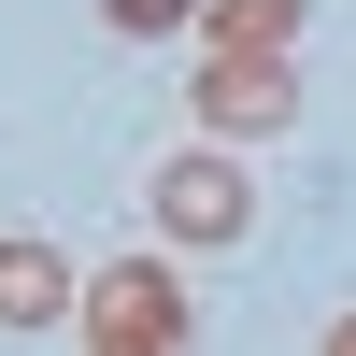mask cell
<instances>
[{
    "label": "cell",
    "instance_id": "6",
    "mask_svg": "<svg viewBox=\"0 0 356 356\" xmlns=\"http://www.w3.org/2000/svg\"><path fill=\"white\" fill-rule=\"evenodd\" d=\"M114 43H171V29H200V0H100Z\"/></svg>",
    "mask_w": 356,
    "mask_h": 356
},
{
    "label": "cell",
    "instance_id": "1",
    "mask_svg": "<svg viewBox=\"0 0 356 356\" xmlns=\"http://www.w3.org/2000/svg\"><path fill=\"white\" fill-rule=\"evenodd\" d=\"M72 314H86V342H100V356H186V285H171L157 257L86 271V285H72Z\"/></svg>",
    "mask_w": 356,
    "mask_h": 356
},
{
    "label": "cell",
    "instance_id": "7",
    "mask_svg": "<svg viewBox=\"0 0 356 356\" xmlns=\"http://www.w3.org/2000/svg\"><path fill=\"white\" fill-rule=\"evenodd\" d=\"M328 356H356V314H342V328H328Z\"/></svg>",
    "mask_w": 356,
    "mask_h": 356
},
{
    "label": "cell",
    "instance_id": "5",
    "mask_svg": "<svg viewBox=\"0 0 356 356\" xmlns=\"http://www.w3.org/2000/svg\"><path fill=\"white\" fill-rule=\"evenodd\" d=\"M314 0H200V29H214V57H285L300 43Z\"/></svg>",
    "mask_w": 356,
    "mask_h": 356
},
{
    "label": "cell",
    "instance_id": "3",
    "mask_svg": "<svg viewBox=\"0 0 356 356\" xmlns=\"http://www.w3.org/2000/svg\"><path fill=\"white\" fill-rule=\"evenodd\" d=\"M200 129H228V143L300 129V72L285 57H200Z\"/></svg>",
    "mask_w": 356,
    "mask_h": 356
},
{
    "label": "cell",
    "instance_id": "4",
    "mask_svg": "<svg viewBox=\"0 0 356 356\" xmlns=\"http://www.w3.org/2000/svg\"><path fill=\"white\" fill-rule=\"evenodd\" d=\"M57 314H72V271H57V243L0 228V328H57Z\"/></svg>",
    "mask_w": 356,
    "mask_h": 356
},
{
    "label": "cell",
    "instance_id": "2",
    "mask_svg": "<svg viewBox=\"0 0 356 356\" xmlns=\"http://www.w3.org/2000/svg\"><path fill=\"white\" fill-rule=\"evenodd\" d=\"M157 228H171V243H257V171L228 157V143L171 157L157 171Z\"/></svg>",
    "mask_w": 356,
    "mask_h": 356
}]
</instances>
